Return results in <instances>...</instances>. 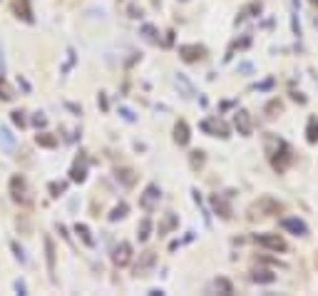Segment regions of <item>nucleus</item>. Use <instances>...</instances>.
Instances as JSON below:
<instances>
[{"mask_svg":"<svg viewBox=\"0 0 318 296\" xmlns=\"http://www.w3.org/2000/svg\"><path fill=\"white\" fill-rule=\"evenodd\" d=\"M263 147H266V154H268V159H271V167H274L279 175L286 172L291 167V162H293V149L289 147V142H284V140L276 137V135H266Z\"/></svg>","mask_w":318,"mask_h":296,"instance_id":"f257e3e1","label":"nucleus"},{"mask_svg":"<svg viewBox=\"0 0 318 296\" xmlns=\"http://www.w3.org/2000/svg\"><path fill=\"white\" fill-rule=\"evenodd\" d=\"M284 212V204L268 194H263L261 199H256L251 207H249V217L256 219V217H274V214H281Z\"/></svg>","mask_w":318,"mask_h":296,"instance_id":"f03ea898","label":"nucleus"},{"mask_svg":"<svg viewBox=\"0 0 318 296\" xmlns=\"http://www.w3.org/2000/svg\"><path fill=\"white\" fill-rule=\"evenodd\" d=\"M10 197H13L15 204H23V207H28L30 202H32L28 179L23 177V175H13V177H10Z\"/></svg>","mask_w":318,"mask_h":296,"instance_id":"7ed1b4c3","label":"nucleus"},{"mask_svg":"<svg viewBox=\"0 0 318 296\" xmlns=\"http://www.w3.org/2000/svg\"><path fill=\"white\" fill-rule=\"evenodd\" d=\"M254 241L263 246V249H271V251H286V239L281 237V234H271V232H266V234H256Z\"/></svg>","mask_w":318,"mask_h":296,"instance_id":"20e7f679","label":"nucleus"},{"mask_svg":"<svg viewBox=\"0 0 318 296\" xmlns=\"http://www.w3.org/2000/svg\"><path fill=\"white\" fill-rule=\"evenodd\" d=\"M159 197H162V189H159V184H147V189H145V194L140 197V207L145 209V212H152L154 209V204L159 202Z\"/></svg>","mask_w":318,"mask_h":296,"instance_id":"39448f33","label":"nucleus"},{"mask_svg":"<svg viewBox=\"0 0 318 296\" xmlns=\"http://www.w3.org/2000/svg\"><path fill=\"white\" fill-rule=\"evenodd\" d=\"M281 229H286V232L296 234V237H306L308 234V224L303 219H298V217H284L281 219Z\"/></svg>","mask_w":318,"mask_h":296,"instance_id":"423d86ee","label":"nucleus"},{"mask_svg":"<svg viewBox=\"0 0 318 296\" xmlns=\"http://www.w3.org/2000/svg\"><path fill=\"white\" fill-rule=\"evenodd\" d=\"M202 130L211 137H229V127L221 122L219 117H209L202 122Z\"/></svg>","mask_w":318,"mask_h":296,"instance_id":"0eeeda50","label":"nucleus"},{"mask_svg":"<svg viewBox=\"0 0 318 296\" xmlns=\"http://www.w3.org/2000/svg\"><path fill=\"white\" fill-rule=\"evenodd\" d=\"M179 55L181 60H187V62H197V60H202L206 55V48L204 45H179Z\"/></svg>","mask_w":318,"mask_h":296,"instance_id":"6e6552de","label":"nucleus"},{"mask_svg":"<svg viewBox=\"0 0 318 296\" xmlns=\"http://www.w3.org/2000/svg\"><path fill=\"white\" fill-rule=\"evenodd\" d=\"M129 259H132V244H129V241H119V246L115 249L112 262H115L117 267H127Z\"/></svg>","mask_w":318,"mask_h":296,"instance_id":"1a4fd4ad","label":"nucleus"},{"mask_svg":"<svg viewBox=\"0 0 318 296\" xmlns=\"http://www.w3.org/2000/svg\"><path fill=\"white\" fill-rule=\"evenodd\" d=\"M85 177H87V157L80 154V157L75 159L72 170H70V179H72V182H85Z\"/></svg>","mask_w":318,"mask_h":296,"instance_id":"9d476101","label":"nucleus"},{"mask_svg":"<svg viewBox=\"0 0 318 296\" xmlns=\"http://www.w3.org/2000/svg\"><path fill=\"white\" fill-rule=\"evenodd\" d=\"M154 262H157L154 251H145L142 259H140V264L134 267V276H147V274L152 271V267H154Z\"/></svg>","mask_w":318,"mask_h":296,"instance_id":"9b49d317","label":"nucleus"},{"mask_svg":"<svg viewBox=\"0 0 318 296\" xmlns=\"http://www.w3.org/2000/svg\"><path fill=\"white\" fill-rule=\"evenodd\" d=\"M189 124L184 122V119H179L176 124H174V142L179 145V147H184V145H189Z\"/></svg>","mask_w":318,"mask_h":296,"instance_id":"f8f14e48","label":"nucleus"},{"mask_svg":"<svg viewBox=\"0 0 318 296\" xmlns=\"http://www.w3.org/2000/svg\"><path fill=\"white\" fill-rule=\"evenodd\" d=\"M13 10H15V15L23 18L25 23H35V18H32V8H30V0H15V3H13Z\"/></svg>","mask_w":318,"mask_h":296,"instance_id":"ddd939ff","label":"nucleus"},{"mask_svg":"<svg viewBox=\"0 0 318 296\" xmlns=\"http://www.w3.org/2000/svg\"><path fill=\"white\" fill-rule=\"evenodd\" d=\"M211 207L216 209L224 219H229V217H232V207L226 204V199H224L221 194H214V197H211Z\"/></svg>","mask_w":318,"mask_h":296,"instance_id":"4468645a","label":"nucleus"},{"mask_svg":"<svg viewBox=\"0 0 318 296\" xmlns=\"http://www.w3.org/2000/svg\"><path fill=\"white\" fill-rule=\"evenodd\" d=\"M45 251H48V271L55 279V244L50 237H45Z\"/></svg>","mask_w":318,"mask_h":296,"instance_id":"2eb2a0df","label":"nucleus"},{"mask_svg":"<svg viewBox=\"0 0 318 296\" xmlns=\"http://www.w3.org/2000/svg\"><path fill=\"white\" fill-rule=\"evenodd\" d=\"M236 127H239V132L244 135V137H249L251 135V122H249V115L241 110V112H236Z\"/></svg>","mask_w":318,"mask_h":296,"instance_id":"dca6fc26","label":"nucleus"},{"mask_svg":"<svg viewBox=\"0 0 318 296\" xmlns=\"http://www.w3.org/2000/svg\"><path fill=\"white\" fill-rule=\"evenodd\" d=\"M251 279H254L256 284H271V281H276V274L268 271V269H256Z\"/></svg>","mask_w":318,"mask_h":296,"instance_id":"f3484780","label":"nucleus"},{"mask_svg":"<svg viewBox=\"0 0 318 296\" xmlns=\"http://www.w3.org/2000/svg\"><path fill=\"white\" fill-rule=\"evenodd\" d=\"M306 140L311 145L318 142V117H308V124H306Z\"/></svg>","mask_w":318,"mask_h":296,"instance_id":"a211bd4d","label":"nucleus"},{"mask_svg":"<svg viewBox=\"0 0 318 296\" xmlns=\"http://www.w3.org/2000/svg\"><path fill=\"white\" fill-rule=\"evenodd\" d=\"M0 97H3L5 102H10V100H15V90L10 88V82H8L5 77H0Z\"/></svg>","mask_w":318,"mask_h":296,"instance_id":"6ab92c4d","label":"nucleus"},{"mask_svg":"<svg viewBox=\"0 0 318 296\" xmlns=\"http://www.w3.org/2000/svg\"><path fill=\"white\" fill-rule=\"evenodd\" d=\"M0 140H3V147L8 149V152H13L15 140H13V135H10V130H8V127H0Z\"/></svg>","mask_w":318,"mask_h":296,"instance_id":"aec40b11","label":"nucleus"},{"mask_svg":"<svg viewBox=\"0 0 318 296\" xmlns=\"http://www.w3.org/2000/svg\"><path fill=\"white\" fill-rule=\"evenodd\" d=\"M117 179H122V184H124V187H132V184H134V172H132V170H117Z\"/></svg>","mask_w":318,"mask_h":296,"instance_id":"412c9836","label":"nucleus"},{"mask_svg":"<svg viewBox=\"0 0 318 296\" xmlns=\"http://www.w3.org/2000/svg\"><path fill=\"white\" fill-rule=\"evenodd\" d=\"M149 232H152V222H149V219H142L140 227H137V237H140V241L149 239Z\"/></svg>","mask_w":318,"mask_h":296,"instance_id":"4be33fe9","label":"nucleus"},{"mask_svg":"<svg viewBox=\"0 0 318 296\" xmlns=\"http://www.w3.org/2000/svg\"><path fill=\"white\" fill-rule=\"evenodd\" d=\"M37 145H40V147H55L58 140H55L50 132H42V135H37Z\"/></svg>","mask_w":318,"mask_h":296,"instance_id":"5701e85b","label":"nucleus"},{"mask_svg":"<svg viewBox=\"0 0 318 296\" xmlns=\"http://www.w3.org/2000/svg\"><path fill=\"white\" fill-rule=\"evenodd\" d=\"M281 110H284V105H281L279 100H271V102L266 105V117H276Z\"/></svg>","mask_w":318,"mask_h":296,"instance_id":"b1692460","label":"nucleus"},{"mask_svg":"<svg viewBox=\"0 0 318 296\" xmlns=\"http://www.w3.org/2000/svg\"><path fill=\"white\" fill-rule=\"evenodd\" d=\"M214 289H216V291H224V294H234V286L226 279H216V281H214Z\"/></svg>","mask_w":318,"mask_h":296,"instance_id":"393cba45","label":"nucleus"},{"mask_svg":"<svg viewBox=\"0 0 318 296\" xmlns=\"http://www.w3.org/2000/svg\"><path fill=\"white\" fill-rule=\"evenodd\" d=\"M124 214H127V204L122 202V204H117V207L112 209V214H110V219H112V222H117V219H122Z\"/></svg>","mask_w":318,"mask_h":296,"instance_id":"a878e982","label":"nucleus"},{"mask_svg":"<svg viewBox=\"0 0 318 296\" xmlns=\"http://www.w3.org/2000/svg\"><path fill=\"white\" fill-rule=\"evenodd\" d=\"M75 232L82 237V241H85V244H89V246H92V237H89V229H87L85 224H77V227H75Z\"/></svg>","mask_w":318,"mask_h":296,"instance_id":"bb28decb","label":"nucleus"},{"mask_svg":"<svg viewBox=\"0 0 318 296\" xmlns=\"http://www.w3.org/2000/svg\"><path fill=\"white\" fill-rule=\"evenodd\" d=\"M202 164H204V152L202 149L192 152V167H202Z\"/></svg>","mask_w":318,"mask_h":296,"instance_id":"cd10ccee","label":"nucleus"},{"mask_svg":"<svg viewBox=\"0 0 318 296\" xmlns=\"http://www.w3.org/2000/svg\"><path fill=\"white\" fill-rule=\"evenodd\" d=\"M174 224H176V217H174V214H169V217H167V222H164V224L159 227V234H164L167 229H172Z\"/></svg>","mask_w":318,"mask_h":296,"instance_id":"c85d7f7f","label":"nucleus"},{"mask_svg":"<svg viewBox=\"0 0 318 296\" xmlns=\"http://www.w3.org/2000/svg\"><path fill=\"white\" fill-rule=\"evenodd\" d=\"M23 115H25V112H20V110L13 112V122H15L18 127H25V117H23Z\"/></svg>","mask_w":318,"mask_h":296,"instance_id":"c756f323","label":"nucleus"},{"mask_svg":"<svg viewBox=\"0 0 318 296\" xmlns=\"http://www.w3.org/2000/svg\"><path fill=\"white\" fill-rule=\"evenodd\" d=\"M142 32H145V37L149 40V43H157V37H154V28H152V25H145Z\"/></svg>","mask_w":318,"mask_h":296,"instance_id":"7c9ffc66","label":"nucleus"},{"mask_svg":"<svg viewBox=\"0 0 318 296\" xmlns=\"http://www.w3.org/2000/svg\"><path fill=\"white\" fill-rule=\"evenodd\" d=\"M50 192H53V197H60V192H65V184L53 182V184H50Z\"/></svg>","mask_w":318,"mask_h":296,"instance_id":"2f4dec72","label":"nucleus"},{"mask_svg":"<svg viewBox=\"0 0 318 296\" xmlns=\"http://www.w3.org/2000/svg\"><path fill=\"white\" fill-rule=\"evenodd\" d=\"M15 289H18L20 294H25V284H23V281H18V284H15Z\"/></svg>","mask_w":318,"mask_h":296,"instance_id":"473e14b6","label":"nucleus"},{"mask_svg":"<svg viewBox=\"0 0 318 296\" xmlns=\"http://www.w3.org/2000/svg\"><path fill=\"white\" fill-rule=\"evenodd\" d=\"M35 124H37V127H42V124H45V117H40V115H37V117H35Z\"/></svg>","mask_w":318,"mask_h":296,"instance_id":"72a5a7b5","label":"nucleus"}]
</instances>
